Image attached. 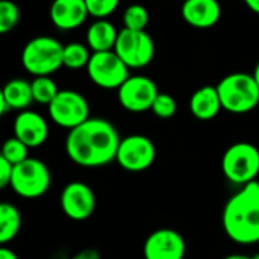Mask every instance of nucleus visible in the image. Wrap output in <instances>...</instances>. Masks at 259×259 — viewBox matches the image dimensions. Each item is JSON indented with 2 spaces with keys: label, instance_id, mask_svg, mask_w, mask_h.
Segmentation results:
<instances>
[{
  "label": "nucleus",
  "instance_id": "nucleus-1",
  "mask_svg": "<svg viewBox=\"0 0 259 259\" xmlns=\"http://www.w3.org/2000/svg\"><path fill=\"white\" fill-rule=\"evenodd\" d=\"M120 135L105 118H88L73 127L65 138L67 156L77 165L96 168L115 161Z\"/></svg>",
  "mask_w": 259,
  "mask_h": 259
},
{
  "label": "nucleus",
  "instance_id": "nucleus-2",
  "mask_svg": "<svg viewBox=\"0 0 259 259\" xmlns=\"http://www.w3.org/2000/svg\"><path fill=\"white\" fill-rule=\"evenodd\" d=\"M222 223L228 238L241 246L259 243V182L243 185L225 205Z\"/></svg>",
  "mask_w": 259,
  "mask_h": 259
},
{
  "label": "nucleus",
  "instance_id": "nucleus-3",
  "mask_svg": "<svg viewBox=\"0 0 259 259\" xmlns=\"http://www.w3.org/2000/svg\"><path fill=\"white\" fill-rule=\"evenodd\" d=\"M217 91L225 111L231 114H246L259 105V87L250 73H231L225 76Z\"/></svg>",
  "mask_w": 259,
  "mask_h": 259
},
{
  "label": "nucleus",
  "instance_id": "nucleus-4",
  "mask_svg": "<svg viewBox=\"0 0 259 259\" xmlns=\"http://www.w3.org/2000/svg\"><path fill=\"white\" fill-rule=\"evenodd\" d=\"M64 44L52 36H36L30 39L21 52V64L24 70L36 76H50L62 65Z\"/></svg>",
  "mask_w": 259,
  "mask_h": 259
},
{
  "label": "nucleus",
  "instance_id": "nucleus-5",
  "mask_svg": "<svg viewBox=\"0 0 259 259\" xmlns=\"http://www.w3.org/2000/svg\"><path fill=\"white\" fill-rule=\"evenodd\" d=\"M225 178L235 185H247L259 175V149L250 143H235L229 146L222 158Z\"/></svg>",
  "mask_w": 259,
  "mask_h": 259
},
{
  "label": "nucleus",
  "instance_id": "nucleus-6",
  "mask_svg": "<svg viewBox=\"0 0 259 259\" xmlns=\"http://www.w3.org/2000/svg\"><path fill=\"white\" fill-rule=\"evenodd\" d=\"M50 184L52 175L49 167L36 158H27L14 165L9 187L23 199H38L49 191Z\"/></svg>",
  "mask_w": 259,
  "mask_h": 259
},
{
  "label": "nucleus",
  "instance_id": "nucleus-7",
  "mask_svg": "<svg viewBox=\"0 0 259 259\" xmlns=\"http://www.w3.org/2000/svg\"><path fill=\"white\" fill-rule=\"evenodd\" d=\"M87 73L94 85L103 90H118L129 77V67L115 50L93 52Z\"/></svg>",
  "mask_w": 259,
  "mask_h": 259
},
{
  "label": "nucleus",
  "instance_id": "nucleus-8",
  "mask_svg": "<svg viewBox=\"0 0 259 259\" xmlns=\"http://www.w3.org/2000/svg\"><path fill=\"white\" fill-rule=\"evenodd\" d=\"M115 53L129 68H143L155 56V42L146 30H132L123 27L118 30Z\"/></svg>",
  "mask_w": 259,
  "mask_h": 259
},
{
  "label": "nucleus",
  "instance_id": "nucleus-9",
  "mask_svg": "<svg viewBox=\"0 0 259 259\" xmlns=\"http://www.w3.org/2000/svg\"><path fill=\"white\" fill-rule=\"evenodd\" d=\"M49 115L55 124L71 131L90 118V105L80 93L61 90L49 105Z\"/></svg>",
  "mask_w": 259,
  "mask_h": 259
},
{
  "label": "nucleus",
  "instance_id": "nucleus-10",
  "mask_svg": "<svg viewBox=\"0 0 259 259\" xmlns=\"http://www.w3.org/2000/svg\"><path fill=\"white\" fill-rule=\"evenodd\" d=\"M156 158V147L146 135H129L121 138L115 161L117 164L131 173H140L152 167Z\"/></svg>",
  "mask_w": 259,
  "mask_h": 259
},
{
  "label": "nucleus",
  "instance_id": "nucleus-11",
  "mask_svg": "<svg viewBox=\"0 0 259 259\" xmlns=\"http://www.w3.org/2000/svg\"><path fill=\"white\" fill-rule=\"evenodd\" d=\"M117 91L120 105L126 111L137 114L150 111L159 94L156 83L147 76H129Z\"/></svg>",
  "mask_w": 259,
  "mask_h": 259
},
{
  "label": "nucleus",
  "instance_id": "nucleus-12",
  "mask_svg": "<svg viewBox=\"0 0 259 259\" xmlns=\"http://www.w3.org/2000/svg\"><path fill=\"white\" fill-rule=\"evenodd\" d=\"M59 205L62 212L74 222H83L90 219L96 211V194L90 185L74 181L64 187Z\"/></svg>",
  "mask_w": 259,
  "mask_h": 259
},
{
  "label": "nucleus",
  "instance_id": "nucleus-13",
  "mask_svg": "<svg viewBox=\"0 0 259 259\" xmlns=\"http://www.w3.org/2000/svg\"><path fill=\"white\" fill-rule=\"evenodd\" d=\"M187 253V244L184 237L168 228L152 232L143 246L144 259H184Z\"/></svg>",
  "mask_w": 259,
  "mask_h": 259
},
{
  "label": "nucleus",
  "instance_id": "nucleus-14",
  "mask_svg": "<svg viewBox=\"0 0 259 259\" xmlns=\"http://www.w3.org/2000/svg\"><path fill=\"white\" fill-rule=\"evenodd\" d=\"M14 137L21 140L29 149L39 147L49 137V124L41 114L23 109L14 120Z\"/></svg>",
  "mask_w": 259,
  "mask_h": 259
},
{
  "label": "nucleus",
  "instance_id": "nucleus-15",
  "mask_svg": "<svg viewBox=\"0 0 259 259\" xmlns=\"http://www.w3.org/2000/svg\"><path fill=\"white\" fill-rule=\"evenodd\" d=\"M49 14L52 23L59 30L77 29L90 15L85 0H53Z\"/></svg>",
  "mask_w": 259,
  "mask_h": 259
},
{
  "label": "nucleus",
  "instance_id": "nucleus-16",
  "mask_svg": "<svg viewBox=\"0 0 259 259\" xmlns=\"http://www.w3.org/2000/svg\"><path fill=\"white\" fill-rule=\"evenodd\" d=\"M182 18L196 29H209L220 21L219 0H185L181 8Z\"/></svg>",
  "mask_w": 259,
  "mask_h": 259
},
{
  "label": "nucleus",
  "instance_id": "nucleus-17",
  "mask_svg": "<svg viewBox=\"0 0 259 259\" xmlns=\"http://www.w3.org/2000/svg\"><path fill=\"white\" fill-rule=\"evenodd\" d=\"M32 102V83L24 79H12L3 87L0 93V114L5 115L12 109L23 111Z\"/></svg>",
  "mask_w": 259,
  "mask_h": 259
},
{
  "label": "nucleus",
  "instance_id": "nucleus-18",
  "mask_svg": "<svg viewBox=\"0 0 259 259\" xmlns=\"http://www.w3.org/2000/svg\"><path fill=\"white\" fill-rule=\"evenodd\" d=\"M223 109L217 87L205 85L193 93L190 99V112L203 121L212 120Z\"/></svg>",
  "mask_w": 259,
  "mask_h": 259
},
{
  "label": "nucleus",
  "instance_id": "nucleus-19",
  "mask_svg": "<svg viewBox=\"0 0 259 259\" xmlns=\"http://www.w3.org/2000/svg\"><path fill=\"white\" fill-rule=\"evenodd\" d=\"M118 30L106 18H99L90 24L87 30V46L91 52H106L114 50L117 42Z\"/></svg>",
  "mask_w": 259,
  "mask_h": 259
},
{
  "label": "nucleus",
  "instance_id": "nucleus-20",
  "mask_svg": "<svg viewBox=\"0 0 259 259\" xmlns=\"http://www.w3.org/2000/svg\"><path fill=\"white\" fill-rule=\"evenodd\" d=\"M21 229V214L12 203L0 205V244L6 246L11 243Z\"/></svg>",
  "mask_w": 259,
  "mask_h": 259
},
{
  "label": "nucleus",
  "instance_id": "nucleus-21",
  "mask_svg": "<svg viewBox=\"0 0 259 259\" xmlns=\"http://www.w3.org/2000/svg\"><path fill=\"white\" fill-rule=\"evenodd\" d=\"M90 47L82 44V42H70L64 46V55H62V61H64V67L70 68V70H80V68H87L90 58L93 53H90Z\"/></svg>",
  "mask_w": 259,
  "mask_h": 259
},
{
  "label": "nucleus",
  "instance_id": "nucleus-22",
  "mask_svg": "<svg viewBox=\"0 0 259 259\" xmlns=\"http://www.w3.org/2000/svg\"><path fill=\"white\" fill-rule=\"evenodd\" d=\"M30 83H32L33 102H36L39 105L49 106L59 93L56 82L50 76H36Z\"/></svg>",
  "mask_w": 259,
  "mask_h": 259
},
{
  "label": "nucleus",
  "instance_id": "nucleus-23",
  "mask_svg": "<svg viewBox=\"0 0 259 259\" xmlns=\"http://www.w3.org/2000/svg\"><path fill=\"white\" fill-rule=\"evenodd\" d=\"M123 27L132 30H146L149 24V11L140 3L129 5L123 12Z\"/></svg>",
  "mask_w": 259,
  "mask_h": 259
},
{
  "label": "nucleus",
  "instance_id": "nucleus-24",
  "mask_svg": "<svg viewBox=\"0 0 259 259\" xmlns=\"http://www.w3.org/2000/svg\"><path fill=\"white\" fill-rule=\"evenodd\" d=\"M0 156L5 158L6 161H9L11 164L17 165V164H20L29 158V147L21 140H18L17 137H12L3 143Z\"/></svg>",
  "mask_w": 259,
  "mask_h": 259
},
{
  "label": "nucleus",
  "instance_id": "nucleus-25",
  "mask_svg": "<svg viewBox=\"0 0 259 259\" xmlns=\"http://www.w3.org/2000/svg\"><path fill=\"white\" fill-rule=\"evenodd\" d=\"M20 21V9L11 0L0 2V33L11 32Z\"/></svg>",
  "mask_w": 259,
  "mask_h": 259
},
{
  "label": "nucleus",
  "instance_id": "nucleus-26",
  "mask_svg": "<svg viewBox=\"0 0 259 259\" xmlns=\"http://www.w3.org/2000/svg\"><path fill=\"white\" fill-rule=\"evenodd\" d=\"M159 118H171L178 111V103L173 96L167 93H159L150 109Z\"/></svg>",
  "mask_w": 259,
  "mask_h": 259
},
{
  "label": "nucleus",
  "instance_id": "nucleus-27",
  "mask_svg": "<svg viewBox=\"0 0 259 259\" xmlns=\"http://www.w3.org/2000/svg\"><path fill=\"white\" fill-rule=\"evenodd\" d=\"M85 3H87L90 15L99 20V18H106L111 14H114V11L118 8L120 0H85Z\"/></svg>",
  "mask_w": 259,
  "mask_h": 259
},
{
  "label": "nucleus",
  "instance_id": "nucleus-28",
  "mask_svg": "<svg viewBox=\"0 0 259 259\" xmlns=\"http://www.w3.org/2000/svg\"><path fill=\"white\" fill-rule=\"evenodd\" d=\"M12 173H14V164H11L9 161L0 156V188L2 190L11 185Z\"/></svg>",
  "mask_w": 259,
  "mask_h": 259
},
{
  "label": "nucleus",
  "instance_id": "nucleus-29",
  "mask_svg": "<svg viewBox=\"0 0 259 259\" xmlns=\"http://www.w3.org/2000/svg\"><path fill=\"white\" fill-rule=\"evenodd\" d=\"M0 259H18V256L15 255V252H12L11 249L3 246L0 249Z\"/></svg>",
  "mask_w": 259,
  "mask_h": 259
},
{
  "label": "nucleus",
  "instance_id": "nucleus-30",
  "mask_svg": "<svg viewBox=\"0 0 259 259\" xmlns=\"http://www.w3.org/2000/svg\"><path fill=\"white\" fill-rule=\"evenodd\" d=\"M244 3H246V6H247L252 12L259 14V0H244Z\"/></svg>",
  "mask_w": 259,
  "mask_h": 259
},
{
  "label": "nucleus",
  "instance_id": "nucleus-31",
  "mask_svg": "<svg viewBox=\"0 0 259 259\" xmlns=\"http://www.w3.org/2000/svg\"><path fill=\"white\" fill-rule=\"evenodd\" d=\"M223 259H255L253 256H247V255H241V253H234V255H229Z\"/></svg>",
  "mask_w": 259,
  "mask_h": 259
},
{
  "label": "nucleus",
  "instance_id": "nucleus-32",
  "mask_svg": "<svg viewBox=\"0 0 259 259\" xmlns=\"http://www.w3.org/2000/svg\"><path fill=\"white\" fill-rule=\"evenodd\" d=\"M253 77H255V80H256V83H258V87H259V62L256 64V67H255V70H253Z\"/></svg>",
  "mask_w": 259,
  "mask_h": 259
}]
</instances>
